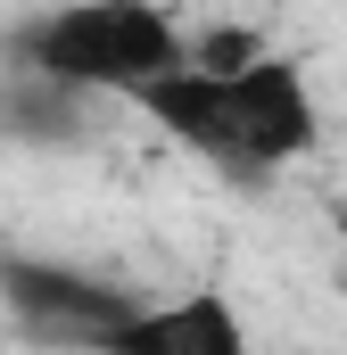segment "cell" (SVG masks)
Wrapping results in <instances>:
<instances>
[{
	"instance_id": "cell-1",
	"label": "cell",
	"mask_w": 347,
	"mask_h": 355,
	"mask_svg": "<svg viewBox=\"0 0 347 355\" xmlns=\"http://www.w3.org/2000/svg\"><path fill=\"white\" fill-rule=\"evenodd\" d=\"M141 116H158L174 141L207 149L215 166L232 174H273L289 157L314 149V99H306V75L289 58L257 50L248 67H190L174 58L166 75L133 83Z\"/></svg>"
},
{
	"instance_id": "cell-2",
	"label": "cell",
	"mask_w": 347,
	"mask_h": 355,
	"mask_svg": "<svg viewBox=\"0 0 347 355\" xmlns=\"http://www.w3.org/2000/svg\"><path fill=\"white\" fill-rule=\"evenodd\" d=\"M8 58L75 91H133L182 58V33L158 0H67L50 17H25L8 33Z\"/></svg>"
},
{
	"instance_id": "cell-3",
	"label": "cell",
	"mask_w": 347,
	"mask_h": 355,
	"mask_svg": "<svg viewBox=\"0 0 347 355\" xmlns=\"http://www.w3.org/2000/svg\"><path fill=\"white\" fill-rule=\"evenodd\" d=\"M0 297L42 339H83V347L108 339L116 314H133L116 289H99V281H83V272H67V265H33V257H0Z\"/></svg>"
},
{
	"instance_id": "cell-4",
	"label": "cell",
	"mask_w": 347,
	"mask_h": 355,
	"mask_svg": "<svg viewBox=\"0 0 347 355\" xmlns=\"http://www.w3.org/2000/svg\"><path fill=\"white\" fill-rule=\"evenodd\" d=\"M99 347H149V355H240L248 347V331H240V314L223 306V289H190L182 306L166 314H116L108 322V339Z\"/></svg>"
},
{
	"instance_id": "cell-5",
	"label": "cell",
	"mask_w": 347,
	"mask_h": 355,
	"mask_svg": "<svg viewBox=\"0 0 347 355\" xmlns=\"http://www.w3.org/2000/svg\"><path fill=\"white\" fill-rule=\"evenodd\" d=\"M0 124H8L17 141H75V132H83V91L58 83V75L0 83Z\"/></svg>"
},
{
	"instance_id": "cell-6",
	"label": "cell",
	"mask_w": 347,
	"mask_h": 355,
	"mask_svg": "<svg viewBox=\"0 0 347 355\" xmlns=\"http://www.w3.org/2000/svg\"><path fill=\"white\" fill-rule=\"evenodd\" d=\"M257 50H264L257 33H232V25H223V33H207V42H198V58H190V67H248Z\"/></svg>"
}]
</instances>
